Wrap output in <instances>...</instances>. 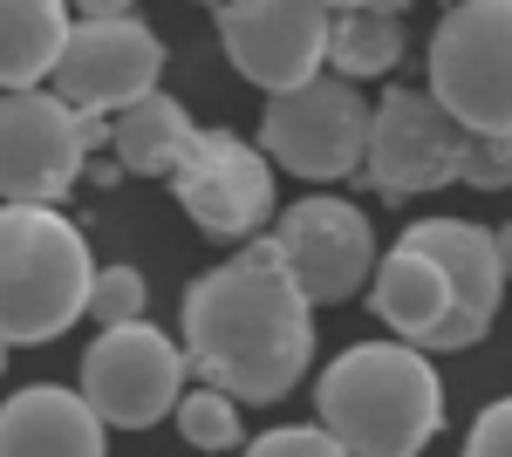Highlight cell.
Here are the masks:
<instances>
[{"instance_id": "1", "label": "cell", "mask_w": 512, "mask_h": 457, "mask_svg": "<svg viewBox=\"0 0 512 457\" xmlns=\"http://www.w3.org/2000/svg\"><path fill=\"white\" fill-rule=\"evenodd\" d=\"M185 362L239 403H280L315 362V301L280 260L274 232L185 287Z\"/></svg>"}, {"instance_id": "24", "label": "cell", "mask_w": 512, "mask_h": 457, "mask_svg": "<svg viewBox=\"0 0 512 457\" xmlns=\"http://www.w3.org/2000/svg\"><path fill=\"white\" fill-rule=\"evenodd\" d=\"M82 21H110V14H137V0H69Z\"/></svg>"}, {"instance_id": "7", "label": "cell", "mask_w": 512, "mask_h": 457, "mask_svg": "<svg viewBox=\"0 0 512 457\" xmlns=\"http://www.w3.org/2000/svg\"><path fill=\"white\" fill-rule=\"evenodd\" d=\"M89 157V110L55 89H0V198L55 205Z\"/></svg>"}, {"instance_id": "13", "label": "cell", "mask_w": 512, "mask_h": 457, "mask_svg": "<svg viewBox=\"0 0 512 457\" xmlns=\"http://www.w3.org/2000/svg\"><path fill=\"white\" fill-rule=\"evenodd\" d=\"M369 307H376L383 328H396V342L424 348V355L485 342V328L472 321V307L458 301L451 273L437 267L424 246H410V239H396L390 253L376 260V273H369Z\"/></svg>"}, {"instance_id": "3", "label": "cell", "mask_w": 512, "mask_h": 457, "mask_svg": "<svg viewBox=\"0 0 512 457\" xmlns=\"http://www.w3.org/2000/svg\"><path fill=\"white\" fill-rule=\"evenodd\" d=\"M96 260L76 219L55 205H14L0 198V342L41 348L89 314Z\"/></svg>"}, {"instance_id": "5", "label": "cell", "mask_w": 512, "mask_h": 457, "mask_svg": "<svg viewBox=\"0 0 512 457\" xmlns=\"http://www.w3.org/2000/svg\"><path fill=\"white\" fill-rule=\"evenodd\" d=\"M369 116H376V103H362L349 76L321 69L315 82L267 96V110H260V151L274 157L280 171L328 185V178L362 171V157H369Z\"/></svg>"}, {"instance_id": "27", "label": "cell", "mask_w": 512, "mask_h": 457, "mask_svg": "<svg viewBox=\"0 0 512 457\" xmlns=\"http://www.w3.org/2000/svg\"><path fill=\"white\" fill-rule=\"evenodd\" d=\"M0 369H7V342H0Z\"/></svg>"}, {"instance_id": "26", "label": "cell", "mask_w": 512, "mask_h": 457, "mask_svg": "<svg viewBox=\"0 0 512 457\" xmlns=\"http://www.w3.org/2000/svg\"><path fill=\"white\" fill-rule=\"evenodd\" d=\"M499 260H506V280H512V226H499Z\"/></svg>"}, {"instance_id": "18", "label": "cell", "mask_w": 512, "mask_h": 457, "mask_svg": "<svg viewBox=\"0 0 512 457\" xmlns=\"http://www.w3.org/2000/svg\"><path fill=\"white\" fill-rule=\"evenodd\" d=\"M396 62H403V21L390 7H335V21H328V76L369 82V76H390Z\"/></svg>"}, {"instance_id": "12", "label": "cell", "mask_w": 512, "mask_h": 457, "mask_svg": "<svg viewBox=\"0 0 512 457\" xmlns=\"http://www.w3.org/2000/svg\"><path fill=\"white\" fill-rule=\"evenodd\" d=\"M164 76V41L137 21V14H110V21H76L69 48L55 62V96H69L76 110L117 116L137 96H151Z\"/></svg>"}, {"instance_id": "25", "label": "cell", "mask_w": 512, "mask_h": 457, "mask_svg": "<svg viewBox=\"0 0 512 457\" xmlns=\"http://www.w3.org/2000/svg\"><path fill=\"white\" fill-rule=\"evenodd\" d=\"M321 7H390V14H403L410 0H321Z\"/></svg>"}, {"instance_id": "8", "label": "cell", "mask_w": 512, "mask_h": 457, "mask_svg": "<svg viewBox=\"0 0 512 457\" xmlns=\"http://www.w3.org/2000/svg\"><path fill=\"white\" fill-rule=\"evenodd\" d=\"M171 198L185 205L205 239H260V226L274 219V157L260 144H246L239 130H198L192 151L171 171Z\"/></svg>"}, {"instance_id": "6", "label": "cell", "mask_w": 512, "mask_h": 457, "mask_svg": "<svg viewBox=\"0 0 512 457\" xmlns=\"http://www.w3.org/2000/svg\"><path fill=\"white\" fill-rule=\"evenodd\" d=\"M185 342H171L151 321H123L103 328L96 342L82 348V396L89 410L110 423V430H151L178 410L185 396Z\"/></svg>"}, {"instance_id": "15", "label": "cell", "mask_w": 512, "mask_h": 457, "mask_svg": "<svg viewBox=\"0 0 512 457\" xmlns=\"http://www.w3.org/2000/svg\"><path fill=\"white\" fill-rule=\"evenodd\" d=\"M410 246H424L437 267L451 273V287H458V301L472 307L478 328H492V314L506 301V260H499V232L472 226V219H417V226L403 232Z\"/></svg>"}, {"instance_id": "22", "label": "cell", "mask_w": 512, "mask_h": 457, "mask_svg": "<svg viewBox=\"0 0 512 457\" xmlns=\"http://www.w3.org/2000/svg\"><path fill=\"white\" fill-rule=\"evenodd\" d=\"M246 457H355V451L328 430V423H280V430H267V437H253Z\"/></svg>"}, {"instance_id": "10", "label": "cell", "mask_w": 512, "mask_h": 457, "mask_svg": "<svg viewBox=\"0 0 512 457\" xmlns=\"http://www.w3.org/2000/svg\"><path fill=\"white\" fill-rule=\"evenodd\" d=\"M328 21L321 0H219V48L253 89H301L328 69Z\"/></svg>"}, {"instance_id": "4", "label": "cell", "mask_w": 512, "mask_h": 457, "mask_svg": "<svg viewBox=\"0 0 512 457\" xmlns=\"http://www.w3.org/2000/svg\"><path fill=\"white\" fill-rule=\"evenodd\" d=\"M431 96L465 130H512V0H451L431 35Z\"/></svg>"}, {"instance_id": "9", "label": "cell", "mask_w": 512, "mask_h": 457, "mask_svg": "<svg viewBox=\"0 0 512 457\" xmlns=\"http://www.w3.org/2000/svg\"><path fill=\"white\" fill-rule=\"evenodd\" d=\"M465 123L437 103L431 89H390L376 116H369V157H362V178L383 191V198H424V191L458 185V164H465Z\"/></svg>"}, {"instance_id": "11", "label": "cell", "mask_w": 512, "mask_h": 457, "mask_svg": "<svg viewBox=\"0 0 512 457\" xmlns=\"http://www.w3.org/2000/svg\"><path fill=\"white\" fill-rule=\"evenodd\" d=\"M274 246H280V260L294 267V280L308 287L315 307H335L349 294H362L376 260H383L376 253V226L349 198H301V205H287L274 219Z\"/></svg>"}, {"instance_id": "14", "label": "cell", "mask_w": 512, "mask_h": 457, "mask_svg": "<svg viewBox=\"0 0 512 457\" xmlns=\"http://www.w3.org/2000/svg\"><path fill=\"white\" fill-rule=\"evenodd\" d=\"M110 423L89 410L82 389L28 382L0 403V457H103Z\"/></svg>"}, {"instance_id": "20", "label": "cell", "mask_w": 512, "mask_h": 457, "mask_svg": "<svg viewBox=\"0 0 512 457\" xmlns=\"http://www.w3.org/2000/svg\"><path fill=\"white\" fill-rule=\"evenodd\" d=\"M151 307V287L137 267H96V287H89V321L96 328H123V321H144Z\"/></svg>"}, {"instance_id": "2", "label": "cell", "mask_w": 512, "mask_h": 457, "mask_svg": "<svg viewBox=\"0 0 512 457\" xmlns=\"http://www.w3.org/2000/svg\"><path fill=\"white\" fill-rule=\"evenodd\" d=\"M321 423L355 457H424L444 423V382L410 342H355L315 382Z\"/></svg>"}, {"instance_id": "19", "label": "cell", "mask_w": 512, "mask_h": 457, "mask_svg": "<svg viewBox=\"0 0 512 457\" xmlns=\"http://www.w3.org/2000/svg\"><path fill=\"white\" fill-rule=\"evenodd\" d=\"M239 410H246V403H239V396H226L219 382H198V389H185V396H178L171 423H178V437H185V444H198V451H233L239 437H246V430H239Z\"/></svg>"}, {"instance_id": "17", "label": "cell", "mask_w": 512, "mask_h": 457, "mask_svg": "<svg viewBox=\"0 0 512 457\" xmlns=\"http://www.w3.org/2000/svg\"><path fill=\"white\" fill-rule=\"evenodd\" d=\"M76 28L69 0H0V89H41Z\"/></svg>"}, {"instance_id": "21", "label": "cell", "mask_w": 512, "mask_h": 457, "mask_svg": "<svg viewBox=\"0 0 512 457\" xmlns=\"http://www.w3.org/2000/svg\"><path fill=\"white\" fill-rule=\"evenodd\" d=\"M458 185H472V191H512V130H472V137H465Z\"/></svg>"}, {"instance_id": "16", "label": "cell", "mask_w": 512, "mask_h": 457, "mask_svg": "<svg viewBox=\"0 0 512 457\" xmlns=\"http://www.w3.org/2000/svg\"><path fill=\"white\" fill-rule=\"evenodd\" d=\"M192 137H198L192 110L178 96H164V89H151L130 110L110 116V151H117V164L130 178H171L178 157L192 151Z\"/></svg>"}, {"instance_id": "28", "label": "cell", "mask_w": 512, "mask_h": 457, "mask_svg": "<svg viewBox=\"0 0 512 457\" xmlns=\"http://www.w3.org/2000/svg\"><path fill=\"white\" fill-rule=\"evenodd\" d=\"M212 7H219V0H212Z\"/></svg>"}, {"instance_id": "23", "label": "cell", "mask_w": 512, "mask_h": 457, "mask_svg": "<svg viewBox=\"0 0 512 457\" xmlns=\"http://www.w3.org/2000/svg\"><path fill=\"white\" fill-rule=\"evenodd\" d=\"M465 457H512V396L485 403L465 430Z\"/></svg>"}]
</instances>
